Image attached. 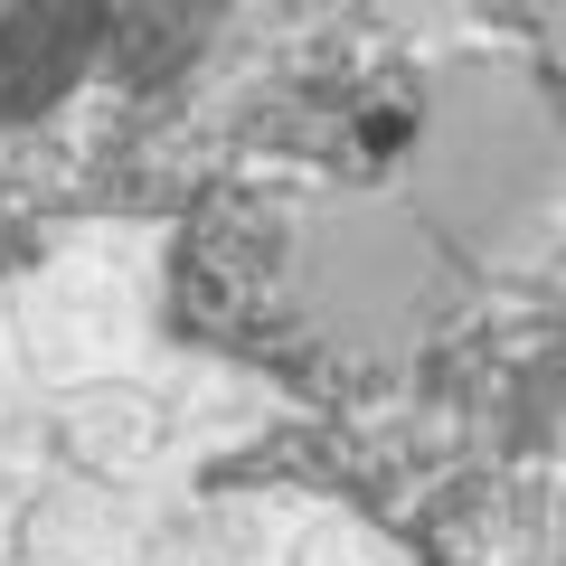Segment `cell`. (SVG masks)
Listing matches in <instances>:
<instances>
[{"label": "cell", "instance_id": "obj_4", "mask_svg": "<svg viewBox=\"0 0 566 566\" xmlns=\"http://www.w3.org/2000/svg\"><path fill=\"white\" fill-rule=\"evenodd\" d=\"M20 566H189V538L161 528L151 491L57 472L20 501Z\"/></svg>", "mask_w": 566, "mask_h": 566}, {"label": "cell", "instance_id": "obj_1", "mask_svg": "<svg viewBox=\"0 0 566 566\" xmlns=\"http://www.w3.org/2000/svg\"><path fill=\"white\" fill-rule=\"evenodd\" d=\"M424 227L444 245H482V255H538L547 218H557V133L547 104L501 66H463L416 104V189H406Z\"/></svg>", "mask_w": 566, "mask_h": 566}, {"label": "cell", "instance_id": "obj_5", "mask_svg": "<svg viewBox=\"0 0 566 566\" xmlns=\"http://www.w3.org/2000/svg\"><path fill=\"white\" fill-rule=\"evenodd\" d=\"M283 566H397V547L368 520H349V510H312V520L283 538Z\"/></svg>", "mask_w": 566, "mask_h": 566}, {"label": "cell", "instance_id": "obj_2", "mask_svg": "<svg viewBox=\"0 0 566 566\" xmlns=\"http://www.w3.org/2000/svg\"><path fill=\"white\" fill-rule=\"evenodd\" d=\"M293 283L349 349H406L453 303V245L406 199H340L303 227Z\"/></svg>", "mask_w": 566, "mask_h": 566}, {"label": "cell", "instance_id": "obj_6", "mask_svg": "<svg viewBox=\"0 0 566 566\" xmlns=\"http://www.w3.org/2000/svg\"><path fill=\"white\" fill-rule=\"evenodd\" d=\"M0 566H20V491H10V472H0Z\"/></svg>", "mask_w": 566, "mask_h": 566}, {"label": "cell", "instance_id": "obj_3", "mask_svg": "<svg viewBox=\"0 0 566 566\" xmlns=\"http://www.w3.org/2000/svg\"><path fill=\"white\" fill-rule=\"evenodd\" d=\"M151 303H161V264H151V245L95 227V237H66L57 255L20 283L10 349H20V368H29L39 397L133 378L142 340H151Z\"/></svg>", "mask_w": 566, "mask_h": 566}]
</instances>
